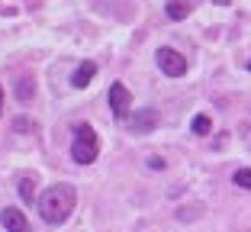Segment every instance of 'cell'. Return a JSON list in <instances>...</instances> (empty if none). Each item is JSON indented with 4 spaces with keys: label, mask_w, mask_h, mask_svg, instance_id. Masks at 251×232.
<instances>
[{
    "label": "cell",
    "mask_w": 251,
    "mask_h": 232,
    "mask_svg": "<svg viewBox=\"0 0 251 232\" xmlns=\"http://www.w3.org/2000/svg\"><path fill=\"white\" fill-rule=\"evenodd\" d=\"M36 206H39V216L49 226H61L74 213V206H77V190H74V184L58 180V184H52V187H45L39 194Z\"/></svg>",
    "instance_id": "obj_1"
},
{
    "label": "cell",
    "mask_w": 251,
    "mask_h": 232,
    "mask_svg": "<svg viewBox=\"0 0 251 232\" xmlns=\"http://www.w3.org/2000/svg\"><path fill=\"white\" fill-rule=\"evenodd\" d=\"M100 155V142L90 123H71V158L77 165H94Z\"/></svg>",
    "instance_id": "obj_2"
},
{
    "label": "cell",
    "mask_w": 251,
    "mask_h": 232,
    "mask_svg": "<svg viewBox=\"0 0 251 232\" xmlns=\"http://www.w3.org/2000/svg\"><path fill=\"white\" fill-rule=\"evenodd\" d=\"M155 61H158V68H161L168 77H184L187 75V61H184V55H180L177 49L161 45V49L155 52Z\"/></svg>",
    "instance_id": "obj_3"
},
{
    "label": "cell",
    "mask_w": 251,
    "mask_h": 232,
    "mask_svg": "<svg viewBox=\"0 0 251 232\" xmlns=\"http://www.w3.org/2000/svg\"><path fill=\"white\" fill-rule=\"evenodd\" d=\"M129 103H132L129 87H126L123 81H113L110 84V110H113V116H126V113H129Z\"/></svg>",
    "instance_id": "obj_4"
},
{
    "label": "cell",
    "mask_w": 251,
    "mask_h": 232,
    "mask_svg": "<svg viewBox=\"0 0 251 232\" xmlns=\"http://www.w3.org/2000/svg\"><path fill=\"white\" fill-rule=\"evenodd\" d=\"M0 226L7 232H29V219L23 216V210H16V206H3L0 210Z\"/></svg>",
    "instance_id": "obj_5"
},
{
    "label": "cell",
    "mask_w": 251,
    "mask_h": 232,
    "mask_svg": "<svg viewBox=\"0 0 251 232\" xmlns=\"http://www.w3.org/2000/svg\"><path fill=\"white\" fill-rule=\"evenodd\" d=\"M158 126V113L155 110H139L132 116V132H151Z\"/></svg>",
    "instance_id": "obj_6"
},
{
    "label": "cell",
    "mask_w": 251,
    "mask_h": 232,
    "mask_svg": "<svg viewBox=\"0 0 251 232\" xmlns=\"http://www.w3.org/2000/svg\"><path fill=\"white\" fill-rule=\"evenodd\" d=\"M94 75H97V65H94V61H81V65H77V71L71 75V84L81 90V87H87V84L94 81Z\"/></svg>",
    "instance_id": "obj_7"
},
{
    "label": "cell",
    "mask_w": 251,
    "mask_h": 232,
    "mask_svg": "<svg viewBox=\"0 0 251 232\" xmlns=\"http://www.w3.org/2000/svg\"><path fill=\"white\" fill-rule=\"evenodd\" d=\"M16 94H20L23 103H26V100H32V97H36V81H32L29 75L20 77V81H16Z\"/></svg>",
    "instance_id": "obj_8"
},
{
    "label": "cell",
    "mask_w": 251,
    "mask_h": 232,
    "mask_svg": "<svg viewBox=\"0 0 251 232\" xmlns=\"http://www.w3.org/2000/svg\"><path fill=\"white\" fill-rule=\"evenodd\" d=\"M16 187H20V197H23V200H32V197H36V178H32V174H26V178H20V184H16Z\"/></svg>",
    "instance_id": "obj_9"
},
{
    "label": "cell",
    "mask_w": 251,
    "mask_h": 232,
    "mask_svg": "<svg viewBox=\"0 0 251 232\" xmlns=\"http://www.w3.org/2000/svg\"><path fill=\"white\" fill-rule=\"evenodd\" d=\"M193 135H206L209 129H213V120H209L206 113H197V116H193Z\"/></svg>",
    "instance_id": "obj_10"
},
{
    "label": "cell",
    "mask_w": 251,
    "mask_h": 232,
    "mask_svg": "<svg viewBox=\"0 0 251 232\" xmlns=\"http://www.w3.org/2000/svg\"><path fill=\"white\" fill-rule=\"evenodd\" d=\"M187 13H190V3H177V0H171V3H168V16H171V20H184Z\"/></svg>",
    "instance_id": "obj_11"
},
{
    "label": "cell",
    "mask_w": 251,
    "mask_h": 232,
    "mask_svg": "<svg viewBox=\"0 0 251 232\" xmlns=\"http://www.w3.org/2000/svg\"><path fill=\"white\" fill-rule=\"evenodd\" d=\"M13 132H26V135H32V132H36V123H32L29 116H16V120H13Z\"/></svg>",
    "instance_id": "obj_12"
},
{
    "label": "cell",
    "mask_w": 251,
    "mask_h": 232,
    "mask_svg": "<svg viewBox=\"0 0 251 232\" xmlns=\"http://www.w3.org/2000/svg\"><path fill=\"white\" fill-rule=\"evenodd\" d=\"M232 180H235L238 187H245V190H251V168H238L235 174H232Z\"/></svg>",
    "instance_id": "obj_13"
},
{
    "label": "cell",
    "mask_w": 251,
    "mask_h": 232,
    "mask_svg": "<svg viewBox=\"0 0 251 232\" xmlns=\"http://www.w3.org/2000/svg\"><path fill=\"white\" fill-rule=\"evenodd\" d=\"M177 216H180V219H193V216H200V206H187V210H177Z\"/></svg>",
    "instance_id": "obj_14"
},
{
    "label": "cell",
    "mask_w": 251,
    "mask_h": 232,
    "mask_svg": "<svg viewBox=\"0 0 251 232\" xmlns=\"http://www.w3.org/2000/svg\"><path fill=\"white\" fill-rule=\"evenodd\" d=\"M148 168H158V171H161V168H164V158H155V155H151V158H148Z\"/></svg>",
    "instance_id": "obj_15"
},
{
    "label": "cell",
    "mask_w": 251,
    "mask_h": 232,
    "mask_svg": "<svg viewBox=\"0 0 251 232\" xmlns=\"http://www.w3.org/2000/svg\"><path fill=\"white\" fill-rule=\"evenodd\" d=\"M0 113H3V87H0Z\"/></svg>",
    "instance_id": "obj_16"
},
{
    "label": "cell",
    "mask_w": 251,
    "mask_h": 232,
    "mask_svg": "<svg viewBox=\"0 0 251 232\" xmlns=\"http://www.w3.org/2000/svg\"><path fill=\"white\" fill-rule=\"evenodd\" d=\"M216 3H219V7H226V3H229V0H216Z\"/></svg>",
    "instance_id": "obj_17"
},
{
    "label": "cell",
    "mask_w": 251,
    "mask_h": 232,
    "mask_svg": "<svg viewBox=\"0 0 251 232\" xmlns=\"http://www.w3.org/2000/svg\"><path fill=\"white\" fill-rule=\"evenodd\" d=\"M248 71H251V65H248Z\"/></svg>",
    "instance_id": "obj_18"
}]
</instances>
